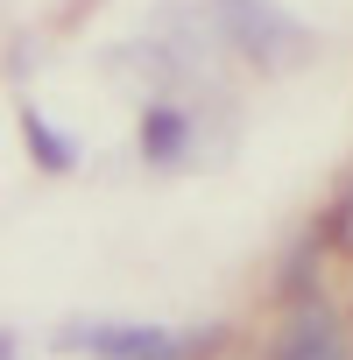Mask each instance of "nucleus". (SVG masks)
<instances>
[{
    "mask_svg": "<svg viewBox=\"0 0 353 360\" xmlns=\"http://www.w3.org/2000/svg\"><path fill=\"white\" fill-rule=\"evenodd\" d=\"M269 360H353V332H346V318H339L318 290H304V297L290 304V318H283Z\"/></svg>",
    "mask_w": 353,
    "mask_h": 360,
    "instance_id": "nucleus-1",
    "label": "nucleus"
},
{
    "mask_svg": "<svg viewBox=\"0 0 353 360\" xmlns=\"http://www.w3.org/2000/svg\"><path fill=\"white\" fill-rule=\"evenodd\" d=\"M219 22H226V36H233V50H248L255 64H283V57H297L304 50V29L290 22V15H276L269 0H219Z\"/></svg>",
    "mask_w": 353,
    "mask_h": 360,
    "instance_id": "nucleus-2",
    "label": "nucleus"
},
{
    "mask_svg": "<svg viewBox=\"0 0 353 360\" xmlns=\"http://www.w3.org/2000/svg\"><path fill=\"white\" fill-rule=\"evenodd\" d=\"M92 360H184L191 332H169V325H78L71 332Z\"/></svg>",
    "mask_w": 353,
    "mask_h": 360,
    "instance_id": "nucleus-3",
    "label": "nucleus"
},
{
    "mask_svg": "<svg viewBox=\"0 0 353 360\" xmlns=\"http://www.w3.org/2000/svg\"><path fill=\"white\" fill-rule=\"evenodd\" d=\"M184 141H191V113L184 106H148L141 113V155L148 162H176V155H184Z\"/></svg>",
    "mask_w": 353,
    "mask_h": 360,
    "instance_id": "nucleus-4",
    "label": "nucleus"
},
{
    "mask_svg": "<svg viewBox=\"0 0 353 360\" xmlns=\"http://www.w3.org/2000/svg\"><path fill=\"white\" fill-rule=\"evenodd\" d=\"M22 141L36 148V162H43L50 176H64V169L78 162V148H71V141H57V127H50L43 113H22Z\"/></svg>",
    "mask_w": 353,
    "mask_h": 360,
    "instance_id": "nucleus-5",
    "label": "nucleus"
},
{
    "mask_svg": "<svg viewBox=\"0 0 353 360\" xmlns=\"http://www.w3.org/2000/svg\"><path fill=\"white\" fill-rule=\"evenodd\" d=\"M332 233H339V248H353V191L339 198V212H332Z\"/></svg>",
    "mask_w": 353,
    "mask_h": 360,
    "instance_id": "nucleus-6",
    "label": "nucleus"
}]
</instances>
